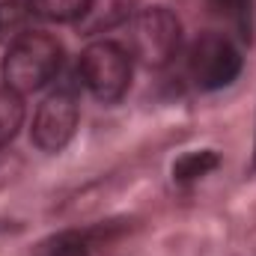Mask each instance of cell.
<instances>
[{
	"instance_id": "obj_1",
	"label": "cell",
	"mask_w": 256,
	"mask_h": 256,
	"mask_svg": "<svg viewBox=\"0 0 256 256\" xmlns=\"http://www.w3.org/2000/svg\"><path fill=\"white\" fill-rule=\"evenodd\" d=\"M63 66V45L42 30H33L12 42L3 57V80L15 92H36L57 78Z\"/></svg>"
},
{
	"instance_id": "obj_2",
	"label": "cell",
	"mask_w": 256,
	"mask_h": 256,
	"mask_svg": "<svg viewBox=\"0 0 256 256\" xmlns=\"http://www.w3.org/2000/svg\"><path fill=\"white\" fill-rule=\"evenodd\" d=\"M126 51L137 63L149 68L167 66L182 45V24L179 18L164 9V6H149L140 9L128 18V33H126Z\"/></svg>"
},
{
	"instance_id": "obj_3",
	"label": "cell",
	"mask_w": 256,
	"mask_h": 256,
	"mask_svg": "<svg viewBox=\"0 0 256 256\" xmlns=\"http://www.w3.org/2000/svg\"><path fill=\"white\" fill-rule=\"evenodd\" d=\"M78 78H80V84L98 102L114 104V102H120L128 92V84H131V54L120 42H110V39L92 42L80 54Z\"/></svg>"
},
{
	"instance_id": "obj_4",
	"label": "cell",
	"mask_w": 256,
	"mask_h": 256,
	"mask_svg": "<svg viewBox=\"0 0 256 256\" xmlns=\"http://www.w3.org/2000/svg\"><path fill=\"white\" fill-rule=\"evenodd\" d=\"M188 74L202 92L230 86L242 74V51L220 33H206L191 45Z\"/></svg>"
},
{
	"instance_id": "obj_5",
	"label": "cell",
	"mask_w": 256,
	"mask_h": 256,
	"mask_svg": "<svg viewBox=\"0 0 256 256\" xmlns=\"http://www.w3.org/2000/svg\"><path fill=\"white\" fill-rule=\"evenodd\" d=\"M78 80H63L36 110L33 116V143L42 152H60L74 137L78 128Z\"/></svg>"
},
{
	"instance_id": "obj_6",
	"label": "cell",
	"mask_w": 256,
	"mask_h": 256,
	"mask_svg": "<svg viewBox=\"0 0 256 256\" xmlns=\"http://www.w3.org/2000/svg\"><path fill=\"white\" fill-rule=\"evenodd\" d=\"M134 15V0H86L84 12L74 21V30L80 36H98L120 24H128Z\"/></svg>"
},
{
	"instance_id": "obj_7",
	"label": "cell",
	"mask_w": 256,
	"mask_h": 256,
	"mask_svg": "<svg viewBox=\"0 0 256 256\" xmlns=\"http://www.w3.org/2000/svg\"><path fill=\"white\" fill-rule=\"evenodd\" d=\"M36 21L39 15L30 0H3L0 3V42L3 45L18 42L21 36L36 30Z\"/></svg>"
},
{
	"instance_id": "obj_8",
	"label": "cell",
	"mask_w": 256,
	"mask_h": 256,
	"mask_svg": "<svg viewBox=\"0 0 256 256\" xmlns=\"http://www.w3.org/2000/svg\"><path fill=\"white\" fill-rule=\"evenodd\" d=\"M21 122H24V98H21V92H15L9 86H0V146L15 140Z\"/></svg>"
},
{
	"instance_id": "obj_9",
	"label": "cell",
	"mask_w": 256,
	"mask_h": 256,
	"mask_svg": "<svg viewBox=\"0 0 256 256\" xmlns=\"http://www.w3.org/2000/svg\"><path fill=\"white\" fill-rule=\"evenodd\" d=\"M218 164H220V158H218V152H212V149L188 152V155H182V158L173 164V179L182 182V185H188V182H196V179L208 176L212 170H218Z\"/></svg>"
},
{
	"instance_id": "obj_10",
	"label": "cell",
	"mask_w": 256,
	"mask_h": 256,
	"mask_svg": "<svg viewBox=\"0 0 256 256\" xmlns=\"http://www.w3.org/2000/svg\"><path fill=\"white\" fill-rule=\"evenodd\" d=\"M33 256H90V238L84 232H57L45 238Z\"/></svg>"
},
{
	"instance_id": "obj_11",
	"label": "cell",
	"mask_w": 256,
	"mask_h": 256,
	"mask_svg": "<svg viewBox=\"0 0 256 256\" xmlns=\"http://www.w3.org/2000/svg\"><path fill=\"white\" fill-rule=\"evenodd\" d=\"M212 9L224 18H230L242 39H250L254 33V0H208Z\"/></svg>"
},
{
	"instance_id": "obj_12",
	"label": "cell",
	"mask_w": 256,
	"mask_h": 256,
	"mask_svg": "<svg viewBox=\"0 0 256 256\" xmlns=\"http://www.w3.org/2000/svg\"><path fill=\"white\" fill-rule=\"evenodd\" d=\"M42 21H78L86 0H30Z\"/></svg>"
},
{
	"instance_id": "obj_13",
	"label": "cell",
	"mask_w": 256,
	"mask_h": 256,
	"mask_svg": "<svg viewBox=\"0 0 256 256\" xmlns=\"http://www.w3.org/2000/svg\"><path fill=\"white\" fill-rule=\"evenodd\" d=\"M254 167H256V158H254Z\"/></svg>"
}]
</instances>
